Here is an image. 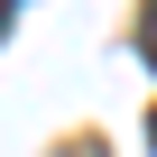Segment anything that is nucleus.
Here are the masks:
<instances>
[{
  "mask_svg": "<svg viewBox=\"0 0 157 157\" xmlns=\"http://www.w3.org/2000/svg\"><path fill=\"white\" fill-rule=\"evenodd\" d=\"M139 46H148V65H157V0L139 10Z\"/></svg>",
  "mask_w": 157,
  "mask_h": 157,
  "instance_id": "obj_1",
  "label": "nucleus"
},
{
  "mask_svg": "<svg viewBox=\"0 0 157 157\" xmlns=\"http://www.w3.org/2000/svg\"><path fill=\"white\" fill-rule=\"evenodd\" d=\"M10 10H19V0H0V28H10Z\"/></svg>",
  "mask_w": 157,
  "mask_h": 157,
  "instance_id": "obj_2",
  "label": "nucleus"
}]
</instances>
